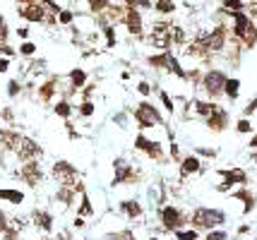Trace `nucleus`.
<instances>
[{
  "label": "nucleus",
  "instance_id": "nucleus-52",
  "mask_svg": "<svg viewBox=\"0 0 257 240\" xmlns=\"http://www.w3.org/2000/svg\"><path fill=\"white\" fill-rule=\"evenodd\" d=\"M17 36H20L22 41H29V29H27V27H20V29H17Z\"/></svg>",
  "mask_w": 257,
  "mask_h": 240
},
{
  "label": "nucleus",
  "instance_id": "nucleus-55",
  "mask_svg": "<svg viewBox=\"0 0 257 240\" xmlns=\"http://www.w3.org/2000/svg\"><path fill=\"white\" fill-rule=\"evenodd\" d=\"M0 118H3V120H8V123H12V111L10 108H5V111L0 113Z\"/></svg>",
  "mask_w": 257,
  "mask_h": 240
},
{
  "label": "nucleus",
  "instance_id": "nucleus-10",
  "mask_svg": "<svg viewBox=\"0 0 257 240\" xmlns=\"http://www.w3.org/2000/svg\"><path fill=\"white\" fill-rule=\"evenodd\" d=\"M219 175H221L224 180L216 185V192H228V190H233L235 185H238V187L247 185V173L243 171V168H221Z\"/></svg>",
  "mask_w": 257,
  "mask_h": 240
},
{
  "label": "nucleus",
  "instance_id": "nucleus-12",
  "mask_svg": "<svg viewBox=\"0 0 257 240\" xmlns=\"http://www.w3.org/2000/svg\"><path fill=\"white\" fill-rule=\"evenodd\" d=\"M20 178L24 180V185H29V187H39V185L44 183V168L39 166V161H22Z\"/></svg>",
  "mask_w": 257,
  "mask_h": 240
},
{
  "label": "nucleus",
  "instance_id": "nucleus-33",
  "mask_svg": "<svg viewBox=\"0 0 257 240\" xmlns=\"http://www.w3.org/2000/svg\"><path fill=\"white\" fill-rule=\"evenodd\" d=\"M46 68H48V63L46 60H41V58H36V60H32V65H29V75H46Z\"/></svg>",
  "mask_w": 257,
  "mask_h": 240
},
{
  "label": "nucleus",
  "instance_id": "nucleus-42",
  "mask_svg": "<svg viewBox=\"0 0 257 240\" xmlns=\"http://www.w3.org/2000/svg\"><path fill=\"white\" fill-rule=\"evenodd\" d=\"M108 238L111 240H135V233L133 230H127V228H123V230H118V233H111Z\"/></svg>",
  "mask_w": 257,
  "mask_h": 240
},
{
  "label": "nucleus",
  "instance_id": "nucleus-37",
  "mask_svg": "<svg viewBox=\"0 0 257 240\" xmlns=\"http://www.w3.org/2000/svg\"><path fill=\"white\" fill-rule=\"evenodd\" d=\"M72 22H75V12H72V10H60V12H58V24L70 27Z\"/></svg>",
  "mask_w": 257,
  "mask_h": 240
},
{
  "label": "nucleus",
  "instance_id": "nucleus-30",
  "mask_svg": "<svg viewBox=\"0 0 257 240\" xmlns=\"http://www.w3.org/2000/svg\"><path fill=\"white\" fill-rule=\"evenodd\" d=\"M173 46H188V36H185V29L178 27V24H173Z\"/></svg>",
  "mask_w": 257,
  "mask_h": 240
},
{
  "label": "nucleus",
  "instance_id": "nucleus-5",
  "mask_svg": "<svg viewBox=\"0 0 257 240\" xmlns=\"http://www.w3.org/2000/svg\"><path fill=\"white\" fill-rule=\"evenodd\" d=\"M133 115L140 130H152L157 125H164V115L159 113V108L152 101H140L137 108L133 111Z\"/></svg>",
  "mask_w": 257,
  "mask_h": 240
},
{
  "label": "nucleus",
  "instance_id": "nucleus-60",
  "mask_svg": "<svg viewBox=\"0 0 257 240\" xmlns=\"http://www.w3.org/2000/svg\"><path fill=\"white\" fill-rule=\"evenodd\" d=\"M0 56H3V51H0Z\"/></svg>",
  "mask_w": 257,
  "mask_h": 240
},
{
  "label": "nucleus",
  "instance_id": "nucleus-38",
  "mask_svg": "<svg viewBox=\"0 0 257 240\" xmlns=\"http://www.w3.org/2000/svg\"><path fill=\"white\" fill-rule=\"evenodd\" d=\"M159 99H161V103H164L166 113H173V111H176V103H173V99L168 96V92H164V89H159Z\"/></svg>",
  "mask_w": 257,
  "mask_h": 240
},
{
  "label": "nucleus",
  "instance_id": "nucleus-23",
  "mask_svg": "<svg viewBox=\"0 0 257 240\" xmlns=\"http://www.w3.org/2000/svg\"><path fill=\"white\" fill-rule=\"evenodd\" d=\"M0 202L8 204H24V192L15 190V187H0Z\"/></svg>",
  "mask_w": 257,
  "mask_h": 240
},
{
  "label": "nucleus",
  "instance_id": "nucleus-1",
  "mask_svg": "<svg viewBox=\"0 0 257 240\" xmlns=\"http://www.w3.org/2000/svg\"><path fill=\"white\" fill-rule=\"evenodd\" d=\"M231 34L245 51H252L257 44V22L247 12H231Z\"/></svg>",
  "mask_w": 257,
  "mask_h": 240
},
{
  "label": "nucleus",
  "instance_id": "nucleus-35",
  "mask_svg": "<svg viewBox=\"0 0 257 240\" xmlns=\"http://www.w3.org/2000/svg\"><path fill=\"white\" fill-rule=\"evenodd\" d=\"M94 111H96V108H94V103H91L89 99H87V101H82L77 106V113L82 115V118H91V115H94Z\"/></svg>",
  "mask_w": 257,
  "mask_h": 240
},
{
  "label": "nucleus",
  "instance_id": "nucleus-16",
  "mask_svg": "<svg viewBox=\"0 0 257 240\" xmlns=\"http://www.w3.org/2000/svg\"><path fill=\"white\" fill-rule=\"evenodd\" d=\"M180 178L185 180V178H190V175H197V173H202V161L197 154H190V156H183V161H180Z\"/></svg>",
  "mask_w": 257,
  "mask_h": 240
},
{
  "label": "nucleus",
  "instance_id": "nucleus-14",
  "mask_svg": "<svg viewBox=\"0 0 257 240\" xmlns=\"http://www.w3.org/2000/svg\"><path fill=\"white\" fill-rule=\"evenodd\" d=\"M216 106L219 103L216 101H202V99H195V101H190L185 108V118H200V120H207L209 115L216 111Z\"/></svg>",
  "mask_w": 257,
  "mask_h": 240
},
{
  "label": "nucleus",
  "instance_id": "nucleus-57",
  "mask_svg": "<svg viewBox=\"0 0 257 240\" xmlns=\"http://www.w3.org/2000/svg\"><path fill=\"white\" fill-rule=\"evenodd\" d=\"M247 147H252L257 151V135H252V139H250V144H247Z\"/></svg>",
  "mask_w": 257,
  "mask_h": 240
},
{
  "label": "nucleus",
  "instance_id": "nucleus-18",
  "mask_svg": "<svg viewBox=\"0 0 257 240\" xmlns=\"http://www.w3.org/2000/svg\"><path fill=\"white\" fill-rule=\"evenodd\" d=\"M32 223L41 230V233H51V230H53V214H51V211H44V209H34Z\"/></svg>",
  "mask_w": 257,
  "mask_h": 240
},
{
  "label": "nucleus",
  "instance_id": "nucleus-27",
  "mask_svg": "<svg viewBox=\"0 0 257 240\" xmlns=\"http://www.w3.org/2000/svg\"><path fill=\"white\" fill-rule=\"evenodd\" d=\"M53 111H56L58 118H65V120H67V118L72 115V106H70V101H67V99H60V101L53 106Z\"/></svg>",
  "mask_w": 257,
  "mask_h": 240
},
{
  "label": "nucleus",
  "instance_id": "nucleus-41",
  "mask_svg": "<svg viewBox=\"0 0 257 240\" xmlns=\"http://www.w3.org/2000/svg\"><path fill=\"white\" fill-rule=\"evenodd\" d=\"M235 132H238V135H250V132H252L250 120H247V118H240V120L235 123Z\"/></svg>",
  "mask_w": 257,
  "mask_h": 240
},
{
  "label": "nucleus",
  "instance_id": "nucleus-19",
  "mask_svg": "<svg viewBox=\"0 0 257 240\" xmlns=\"http://www.w3.org/2000/svg\"><path fill=\"white\" fill-rule=\"evenodd\" d=\"M118 211L125 218H140L145 214V206L140 204V199H120L118 202Z\"/></svg>",
  "mask_w": 257,
  "mask_h": 240
},
{
  "label": "nucleus",
  "instance_id": "nucleus-13",
  "mask_svg": "<svg viewBox=\"0 0 257 240\" xmlns=\"http://www.w3.org/2000/svg\"><path fill=\"white\" fill-rule=\"evenodd\" d=\"M125 8H127V5H125ZM123 24L130 36H140V39H142V34H145V20H142V12L137 10V8H127V10H125Z\"/></svg>",
  "mask_w": 257,
  "mask_h": 240
},
{
  "label": "nucleus",
  "instance_id": "nucleus-26",
  "mask_svg": "<svg viewBox=\"0 0 257 240\" xmlns=\"http://www.w3.org/2000/svg\"><path fill=\"white\" fill-rule=\"evenodd\" d=\"M77 216H94V206H91V199H89V194L84 192L82 194V204L77 206Z\"/></svg>",
  "mask_w": 257,
  "mask_h": 240
},
{
  "label": "nucleus",
  "instance_id": "nucleus-39",
  "mask_svg": "<svg viewBox=\"0 0 257 240\" xmlns=\"http://www.w3.org/2000/svg\"><path fill=\"white\" fill-rule=\"evenodd\" d=\"M204 240H228V233L224 228H214L204 233Z\"/></svg>",
  "mask_w": 257,
  "mask_h": 240
},
{
  "label": "nucleus",
  "instance_id": "nucleus-9",
  "mask_svg": "<svg viewBox=\"0 0 257 240\" xmlns=\"http://www.w3.org/2000/svg\"><path fill=\"white\" fill-rule=\"evenodd\" d=\"M53 178L58 180V185H65V187H75L79 183V171L65 159H58L53 163Z\"/></svg>",
  "mask_w": 257,
  "mask_h": 240
},
{
  "label": "nucleus",
  "instance_id": "nucleus-11",
  "mask_svg": "<svg viewBox=\"0 0 257 240\" xmlns=\"http://www.w3.org/2000/svg\"><path fill=\"white\" fill-rule=\"evenodd\" d=\"M135 149H137L140 154L149 156L152 161H166V154H164L161 142H157V139H149L147 135H142V132L135 137Z\"/></svg>",
  "mask_w": 257,
  "mask_h": 240
},
{
  "label": "nucleus",
  "instance_id": "nucleus-53",
  "mask_svg": "<svg viewBox=\"0 0 257 240\" xmlns=\"http://www.w3.org/2000/svg\"><path fill=\"white\" fill-rule=\"evenodd\" d=\"M56 240H72V233H70V230H60Z\"/></svg>",
  "mask_w": 257,
  "mask_h": 240
},
{
  "label": "nucleus",
  "instance_id": "nucleus-21",
  "mask_svg": "<svg viewBox=\"0 0 257 240\" xmlns=\"http://www.w3.org/2000/svg\"><path fill=\"white\" fill-rule=\"evenodd\" d=\"M77 197H79L77 185H75V187H65V185H60V187H58V192H56V202H60L63 206H72Z\"/></svg>",
  "mask_w": 257,
  "mask_h": 240
},
{
  "label": "nucleus",
  "instance_id": "nucleus-25",
  "mask_svg": "<svg viewBox=\"0 0 257 240\" xmlns=\"http://www.w3.org/2000/svg\"><path fill=\"white\" fill-rule=\"evenodd\" d=\"M224 96L228 99V101H235V99L240 96V80H238V77H228L226 89H224Z\"/></svg>",
  "mask_w": 257,
  "mask_h": 240
},
{
  "label": "nucleus",
  "instance_id": "nucleus-54",
  "mask_svg": "<svg viewBox=\"0 0 257 240\" xmlns=\"http://www.w3.org/2000/svg\"><path fill=\"white\" fill-rule=\"evenodd\" d=\"M72 226H75V228H84V226H87V223H84V216H77L72 221Z\"/></svg>",
  "mask_w": 257,
  "mask_h": 240
},
{
  "label": "nucleus",
  "instance_id": "nucleus-29",
  "mask_svg": "<svg viewBox=\"0 0 257 240\" xmlns=\"http://www.w3.org/2000/svg\"><path fill=\"white\" fill-rule=\"evenodd\" d=\"M87 5H89V10L94 12V15H101V12L108 10L113 3H111V0H87Z\"/></svg>",
  "mask_w": 257,
  "mask_h": 240
},
{
  "label": "nucleus",
  "instance_id": "nucleus-31",
  "mask_svg": "<svg viewBox=\"0 0 257 240\" xmlns=\"http://www.w3.org/2000/svg\"><path fill=\"white\" fill-rule=\"evenodd\" d=\"M176 240H200V230L197 228H180L173 233Z\"/></svg>",
  "mask_w": 257,
  "mask_h": 240
},
{
  "label": "nucleus",
  "instance_id": "nucleus-2",
  "mask_svg": "<svg viewBox=\"0 0 257 240\" xmlns=\"http://www.w3.org/2000/svg\"><path fill=\"white\" fill-rule=\"evenodd\" d=\"M226 223V211L224 209H216V206H197L190 214V226L197 230H214L221 228Z\"/></svg>",
  "mask_w": 257,
  "mask_h": 240
},
{
  "label": "nucleus",
  "instance_id": "nucleus-36",
  "mask_svg": "<svg viewBox=\"0 0 257 240\" xmlns=\"http://www.w3.org/2000/svg\"><path fill=\"white\" fill-rule=\"evenodd\" d=\"M127 8H137V10H149L154 8V0H125Z\"/></svg>",
  "mask_w": 257,
  "mask_h": 240
},
{
  "label": "nucleus",
  "instance_id": "nucleus-48",
  "mask_svg": "<svg viewBox=\"0 0 257 240\" xmlns=\"http://www.w3.org/2000/svg\"><path fill=\"white\" fill-rule=\"evenodd\" d=\"M0 240H20V230H15V228L5 230V233L0 235Z\"/></svg>",
  "mask_w": 257,
  "mask_h": 240
},
{
  "label": "nucleus",
  "instance_id": "nucleus-34",
  "mask_svg": "<svg viewBox=\"0 0 257 240\" xmlns=\"http://www.w3.org/2000/svg\"><path fill=\"white\" fill-rule=\"evenodd\" d=\"M17 53L22 58H34L36 56V44H32V41H22V46L17 48Z\"/></svg>",
  "mask_w": 257,
  "mask_h": 240
},
{
  "label": "nucleus",
  "instance_id": "nucleus-56",
  "mask_svg": "<svg viewBox=\"0 0 257 240\" xmlns=\"http://www.w3.org/2000/svg\"><path fill=\"white\" fill-rule=\"evenodd\" d=\"M245 233H250V226H240V228H238V235H245Z\"/></svg>",
  "mask_w": 257,
  "mask_h": 240
},
{
  "label": "nucleus",
  "instance_id": "nucleus-45",
  "mask_svg": "<svg viewBox=\"0 0 257 240\" xmlns=\"http://www.w3.org/2000/svg\"><path fill=\"white\" fill-rule=\"evenodd\" d=\"M255 111H257V96H255V99H250V101H247V106L243 108V118H250V115L255 113Z\"/></svg>",
  "mask_w": 257,
  "mask_h": 240
},
{
  "label": "nucleus",
  "instance_id": "nucleus-47",
  "mask_svg": "<svg viewBox=\"0 0 257 240\" xmlns=\"http://www.w3.org/2000/svg\"><path fill=\"white\" fill-rule=\"evenodd\" d=\"M171 159L173 161H183V154H180V147L176 142H171Z\"/></svg>",
  "mask_w": 257,
  "mask_h": 240
},
{
  "label": "nucleus",
  "instance_id": "nucleus-51",
  "mask_svg": "<svg viewBox=\"0 0 257 240\" xmlns=\"http://www.w3.org/2000/svg\"><path fill=\"white\" fill-rule=\"evenodd\" d=\"M8 70H10V58L0 56V75H5Z\"/></svg>",
  "mask_w": 257,
  "mask_h": 240
},
{
  "label": "nucleus",
  "instance_id": "nucleus-3",
  "mask_svg": "<svg viewBox=\"0 0 257 240\" xmlns=\"http://www.w3.org/2000/svg\"><path fill=\"white\" fill-rule=\"evenodd\" d=\"M228 32H231V29H228L226 24H216L209 32L197 34V39L204 44L209 56H219V53H226V48H228Z\"/></svg>",
  "mask_w": 257,
  "mask_h": 240
},
{
  "label": "nucleus",
  "instance_id": "nucleus-43",
  "mask_svg": "<svg viewBox=\"0 0 257 240\" xmlns=\"http://www.w3.org/2000/svg\"><path fill=\"white\" fill-rule=\"evenodd\" d=\"M8 36H10V29H8V22H5V17L0 15V44H8Z\"/></svg>",
  "mask_w": 257,
  "mask_h": 240
},
{
  "label": "nucleus",
  "instance_id": "nucleus-59",
  "mask_svg": "<svg viewBox=\"0 0 257 240\" xmlns=\"http://www.w3.org/2000/svg\"><path fill=\"white\" fill-rule=\"evenodd\" d=\"M149 240H159V238H149Z\"/></svg>",
  "mask_w": 257,
  "mask_h": 240
},
{
  "label": "nucleus",
  "instance_id": "nucleus-24",
  "mask_svg": "<svg viewBox=\"0 0 257 240\" xmlns=\"http://www.w3.org/2000/svg\"><path fill=\"white\" fill-rule=\"evenodd\" d=\"M168 58H171V51H159V53L147 58V65L154 68V70H164V72H166L168 70Z\"/></svg>",
  "mask_w": 257,
  "mask_h": 240
},
{
  "label": "nucleus",
  "instance_id": "nucleus-50",
  "mask_svg": "<svg viewBox=\"0 0 257 240\" xmlns=\"http://www.w3.org/2000/svg\"><path fill=\"white\" fill-rule=\"evenodd\" d=\"M197 156H216V149H204V147H197Z\"/></svg>",
  "mask_w": 257,
  "mask_h": 240
},
{
  "label": "nucleus",
  "instance_id": "nucleus-44",
  "mask_svg": "<svg viewBox=\"0 0 257 240\" xmlns=\"http://www.w3.org/2000/svg\"><path fill=\"white\" fill-rule=\"evenodd\" d=\"M5 230H10V216L5 214V209H0V235H3Z\"/></svg>",
  "mask_w": 257,
  "mask_h": 240
},
{
  "label": "nucleus",
  "instance_id": "nucleus-22",
  "mask_svg": "<svg viewBox=\"0 0 257 240\" xmlns=\"http://www.w3.org/2000/svg\"><path fill=\"white\" fill-rule=\"evenodd\" d=\"M87 70L82 68H75L70 70V92H77V89H84L87 87Z\"/></svg>",
  "mask_w": 257,
  "mask_h": 240
},
{
  "label": "nucleus",
  "instance_id": "nucleus-28",
  "mask_svg": "<svg viewBox=\"0 0 257 240\" xmlns=\"http://www.w3.org/2000/svg\"><path fill=\"white\" fill-rule=\"evenodd\" d=\"M221 8H224L226 12H245L247 3L245 0H224V3H221Z\"/></svg>",
  "mask_w": 257,
  "mask_h": 240
},
{
  "label": "nucleus",
  "instance_id": "nucleus-46",
  "mask_svg": "<svg viewBox=\"0 0 257 240\" xmlns=\"http://www.w3.org/2000/svg\"><path fill=\"white\" fill-rule=\"evenodd\" d=\"M113 123H115V125H120V127L127 125V111H120V113L113 115Z\"/></svg>",
  "mask_w": 257,
  "mask_h": 240
},
{
  "label": "nucleus",
  "instance_id": "nucleus-17",
  "mask_svg": "<svg viewBox=\"0 0 257 240\" xmlns=\"http://www.w3.org/2000/svg\"><path fill=\"white\" fill-rule=\"evenodd\" d=\"M231 197H233V199H238V202H243V214H250V211L257 206L255 192H252V190H247L245 185H243V187H238V190H233V192H231Z\"/></svg>",
  "mask_w": 257,
  "mask_h": 240
},
{
  "label": "nucleus",
  "instance_id": "nucleus-58",
  "mask_svg": "<svg viewBox=\"0 0 257 240\" xmlns=\"http://www.w3.org/2000/svg\"><path fill=\"white\" fill-rule=\"evenodd\" d=\"M252 161H255V166H257V151H255V154H252Z\"/></svg>",
  "mask_w": 257,
  "mask_h": 240
},
{
  "label": "nucleus",
  "instance_id": "nucleus-32",
  "mask_svg": "<svg viewBox=\"0 0 257 240\" xmlns=\"http://www.w3.org/2000/svg\"><path fill=\"white\" fill-rule=\"evenodd\" d=\"M101 34L106 36V46L108 48L115 46V27L113 24H101Z\"/></svg>",
  "mask_w": 257,
  "mask_h": 240
},
{
  "label": "nucleus",
  "instance_id": "nucleus-40",
  "mask_svg": "<svg viewBox=\"0 0 257 240\" xmlns=\"http://www.w3.org/2000/svg\"><path fill=\"white\" fill-rule=\"evenodd\" d=\"M24 87H22V82L20 80H10L8 82V96L10 99H15V96H20V92H22Z\"/></svg>",
  "mask_w": 257,
  "mask_h": 240
},
{
  "label": "nucleus",
  "instance_id": "nucleus-15",
  "mask_svg": "<svg viewBox=\"0 0 257 240\" xmlns=\"http://www.w3.org/2000/svg\"><path fill=\"white\" fill-rule=\"evenodd\" d=\"M204 125L209 127L212 132H224L226 127H228V111H226L224 106H216V111L204 120Z\"/></svg>",
  "mask_w": 257,
  "mask_h": 240
},
{
  "label": "nucleus",
  "instance_id": "nucleus-20",
  "mask_svg": "<svg viewBox=\"0 0 257 240\" xmlns=\"http://www.w3.org/2000/svg\"><path fill=\"white\" fill-rule=\"evenodd\" d=\"M58 77H48V80H44L41 82V84H39V99H41V101L44 103H48V101H53V99H56V94L60 92V89H58Z\"/></svg>",
  "mask_w": 257,
  "mask_h": 240
},
{
  "label": "nucleus",
  "instance_id": "nucleus-6",
  "mask_svg": "<svg viewBox=\"0 0 257 240\" xmlns=\"http://www.w3.org/2000/svg\"><path fill=\"white\" fill-rule=\"evenodd\" d=\"M159 221H161V228L168 233H176V230L185 228L190 218L183 214V209H178L176 204H161L159 206Z\"/></svg>",
  "mask_w": 257,
  "mask_h": 240
},
{
  "label": "nucleus",
  "instance_id": "nucleus-8",
  "mask_svg": "<svg viewBox=\"0 0 257 240\" xmlns=\"http://www.w3.org/2000/svg\"><path fill=\"white\" fill-rule=\"evenodd\" d=\"M147 41H149V46L159 48V51H168V48L173 46V24L171 22H154Z\"/></svg>",
  "mask_w": 257,
  "mask_h": 240
},
{
  "label": "nucleus",
  "instance_id": "nucleus-7",
  "mask_svg": "<svg viewBox=\"0 0 257 240\" xmlns=\"http://www.w3.org/2000/svg\"><path fill=\"white\" fill-rule=\"evenodd\" d=\"M140 178H142V173L137 171L130 161H125L123 156L113 159V180H111L113 187H118V185H135L140 183Z\"/></svg>",
  "mask_w": 257,
  "mask_h": 240
},
{
  "label": "nucleus",
  "instance_id": "nucleus-4",
  "mask_svg": "<svg viewBox=\"0 0 257 240\" xmlns=\"http://www.w3.org/2000/svg\"><path fill=\"white\" fill-rule=\"evenodd\" d=\"M226 82H228V75H226L224 70L212 68V70H207V72L202 75L200 89L207 94V99H209V101H216L219 96H224Z\"/></svg>",
  "mask_w": 257,
  "mask_h": 240
},
{
  "label": "nucleus",
  "instance_id": "nucleus-49",
  "mask_svg": "<svg viewBox=\"0 0 257 240\" xmlns=\"http://www.w3.org/2000/svg\"><path fill=\"white\" fill-rule=\"evenodd\" d=\"M137 92L142 94V96H149V94H152V84H149V82H140V84H137Z\"/></svg>",
  "mask_w": 257,
  "mask_h": 240
}]
</instances>
